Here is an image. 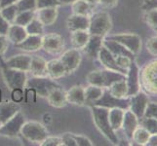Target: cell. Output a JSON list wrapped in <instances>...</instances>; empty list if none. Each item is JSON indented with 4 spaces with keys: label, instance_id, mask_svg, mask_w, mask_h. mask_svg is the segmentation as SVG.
<instances>
[{
    "label": "cell",
    "instance_id": "9c48e42d",
    "mask_svg": "<svg viewBox=\"0 0 157 146\" xmlns=\"http://www.w3.org/2000/svg\"><path fill=\"white\" fill-rule=\"evenodd\" d=\"M25 116L20 111L0 127V136L16 137L21 133V129L25 124Z\"/></svg>",
    "mask_w": 157,
    "mask_h": 146
},
{
    "label": "cell",
    "instance_id": "8fae6325",
    "mask_svg": "<svg viewBox=\"0 0 157 146\" xmlns=\"http://www.w3.org/2000/svg\"><path fill=\"white\" fill-rule=\"evenodd\" d=\"M126 82L128 86V97L136 95L140 91V67L135 59L131 62L126 75Z\"/></svg>",
    "mask_w": 157,
    "mask_h": 146
},
{
    "label": "cell",
    "instance_id": "6f0895ef",
    "mask_svg": "<svg viewBox=\"0 0 157 146\" xmlns=\"http://www.w3.org/2000/svg\"><path fill=\"white\" fill-rule=\"evenodd\" d=\"M86 2H88L89 4H91V5H96L97 3H99V0H85Z\"/></svg>",
    "mask_w": 157,
    "mask_h": 146
},
{
    "label": "cell",
    "instance_id": "836d02e7",
    "mask_svg": "<svg viewBox=\"0 0 157 146\" xmlns=\"http://www.w3.org/2000/svg\"><path fill=\"white\" fill-rule=\"evenodd\" d=\"M149 137H150V133L143 126H138L137 129H135L134 133H133L131 141H133L135 144H137V145L145 146Z\"/></svg>",
    "mask_w": 157,
    "mask_h": 146
},
{
    "label": "cell",
    "instance_id": "9a60e30c",
    "mask_svg": "<svg viewBox=\"0 0 157 146\" xmlns=\"http://www.w3.org/2000/svg\"><path fill=\"white\" fill-rule=\"evenodd\" d=\"M98 58H99L100 62L105 66V68L109 69V70H113V71H116L119 73H122L124 75H127L128 71H125V70L121 69L117 66L116 62H115V57L113 56L105 46H102L101 48Z\"/></svg>",
    "mask_w": 157,
    "mask_h": 146
},
{
    "label": "cell",
    "instance_id": "680465c9",
    "mask_svg": "<svg viewBox=\"0 0 157 146\" xmlns=\"http://www.w3.org/2000/svg\"><path fill=\"white\" fill-rule=\"evenodd\" d=\"M155 31H156V32H157V28H155Z\"/></svg>",
    "mask_w": 157,
    "mask_h": 146
},
{
    "label": "cell",
    "instance_id": "6da1fadb",
    "mask_svg": "<svg viewBox=\"0 0 157 146\" xmlns=\"http://www.w3.org/2000/svg\"><path fill=\"white\" fill-rule=\"evenodd\" d=\"M91 110L92 115H93V121L100 133L110 143L114 145L119 144L117 134L110 127L109 121H108V108L98 105H92Z\"/></svg>",
    "mask_w": 157,
    "mask_h": 146
},
{
    "label": "cell",
    "instance_id": "4dcf8cb0",
    "mask_svg": "<svg viewBox=\"0 0 157 146\" xmlns=\"http://www.w3.org/2000/svg\"><path fill=\"white\" fill-rule=\"evenodd\" d=\"M91 34L88 30H76L71 32L70 36V41L73 48L78 49V50H83V48L86 46L87 42L89 41Z\"/></svg>",
    "mask_w": 157,
    "mask_h": 146
},
{
    "label": "cell",
    "instance_id": "5bb4252c",
    "mask_svg": "<svg viewBox=\"0 0 157 146\" xmlns=\"http://www.w3.org/2000/svg\"><path fill=\"white\" fill-rule=\"evenodd\" d=\"M93 105L105 107V108H108V109H109V108L119 107V108H122V109L126 110L129 108V97L128 99H117V97L112 96L108 91H105L102 96L98 101L95 102Z\"/></svg>",
    "mask_w": 157,
    "mask_h": 146
},
{
    "label": "cell",
    "instance_id": "2e32d148",
    "mask_svg": "<svg viewBox=\"0 0 157 146\" xmlns=\"http://www.w3.org/2000/svg\"><path fill=\"white\" fill-rule=\"evenodd\" d=\"M138 126H139V118L135 115L131 110L126 109L125 113H124V118H123L121 129H123L124 134H125L126 138L129 141L132 140L133 133Z\"/></svg>",
    "mask_w": 157,
    "mask_h": 146
},
{
    "label": "cell",
    "instance_id": "7dc6e473",
    "mask_svg": "<svg viewBox=\"0 0 157 146\" xmlns=\"http://www.w3.org/2000/svg\"><path fill=\"white\" fill-rule=\"evenodd\" d=\"M63 139V145L67 146H77V143L75 141V139L73 138L71 133H64L62 137Z\"/></svg>",
    "mask_w": 157,
    "mask_h": 146
},
{
    "label": "cell",
    "instance_id": "1f68e13d",
    "mask_svg": "<svg viewBox=\"0 0 157 146\" xmlns=\"http://www.w3.org/2000/svg\"><path fill=\"white\" fill-rule=\"evenodd\" d=\"M104 92V88H101L99 86H88L87 88H85V103L93 105L95 102L98 101L102 96Z\"/></svg>",
    "mask_w": 157,
    "mask_h": 146
},
{
    "label": "cell",
    "instance_id": "f1b7e54d",
    "mask_svg": "<svg viewBox=\"0 0 157 146\" xmlns=\"http://www.w3.org/2000/svg\"><path fill=\"white\" fill-rule=\"evenodd\" d=\"M124 113H125V109H122V108L119 107L108 109V121H109L110 127L114 132L121 129Z\"/></svg>",
    "mask_w": 157,
    "mask_h": 146
},
{
    "label": "cell",
    "instance_id": "7a4b0ae2",
    "mask_svg": "<svg viewBox=\"0 0 157 146\" xmlns=\"http://www.w3.org/2000/svg\"><path fill=\"white\" fill-rule=\"evenodd\" d=\"M126 79V75L109 69L94 70L87 75V82L90 85L99 86L101 88L107 89L115 81Z\"/></svg>",
    "mask_w": 157,
    "mask_h": 146
},
{
    "label": "cell",
    "instance_id": "603a6c76",
    "mask_svg": "<svg viewBox=\"0 0 157 146\" xmlns=\"http://www.w3.org/2000/svg\"><path fill=\"white\" fill-rule=\"evenodd\" d=\"M47 100L49 102V104L53 107H64L67 103V92H64L62 87H58L50 92V94L47 95Z\"/></svg>",
    "mask_w": 157,
    "mask_h": 146
},
{
    "label": "cell",
    "instance_id": "3957f363",
    "mask_svg": "<svg viewBox=\"0 0 157 146\" xmlns=\"http://www.w3.org/2000/svg\"><path fill=\"white\" fill-rule=\"evenodd\" d=\"M140 82L145 93L157 95V61L150 62L140 69Z\"/></svg>",
    "mask_w": 157,
    "mask_h": 146
},
{
    "label": "cell",
    "instance_id": "9f6ffc18",
    "mask_svg": "<svg viewBox=\"0 0 157 146\" xmlns=\"http://www.w3.org/2000/svg\"><path fill=\"white\" fill-rule=\"evenodd\" d=\"M58 1L61 4L66 5V4H72L74 1H76V0H58Z\"/></svg>",
    "mask_w": 157,
    "mask_h": 146
},
{
    "label": "cell",
    "instance_id": "b9f144b4",
    "mask_svg": "<svg viewBox=\"0 0 157 146\" xmlns=\"http://www.w3.org/2000/svg\"><path fill=\"white\" fill-rule=\"evenodd\" d=\"M36 10L42 8H49V7H59L61 3L58 0H35Z\"/></svg>",
    "mask_w": 157,
    "mask_h": 146
},
{
    "label": "cell",
    "instance_id": "e575fe53",
    "mask_svg": "<svg viewBox=\"0 0 157 146\" xmlns=\"http://www.w3.org/2000/svg\"><path fill=\"white\" fill-rule=\"evenodd\" d=\"M34 18H35V11H21V12H18L14 24L25 28Z\"/></svg>",
    "mask_w": 157,
    "mask_h": 146
},
{
    "label": "cell",
    "instance_id": "60d3db41",
    "mask_svg": "<svg viewBox=\"0 0 157 146\" xmlns=\"http://www.w3.org/2000/svg\"><path fill=\"white\" fill-rule=\"evenodd\" d=\"M133 61H134L133 58H131L130 57H127V56H124V55H120V56L115 57L116 64L121 69L125 70V71H128L130 66H131V62Z\"/></svg>",
    "mask_w": 157,
    "mask_h": 146
},
{
    "label": "cell",
    "instance_id": "4316f807",
    "mask_svg": "<svg viewBox=\"0 0 157 146\" xmlns=\"http://www.w3.org/2000/svg\"><path fill=\"white\" fill-rule=\"evenodd\" d=\"M67 74L66 67L59 59H51L47 62V75L50 78L56 80L63 77Z\"/></svg>",
    "mask_w": 157,
    "mask_h": 146
},
{
    "label": "cell",
    "instance_id": "52a82bcc",
    "mask_svg": "<svg viewBox=\"0 0 157 146\" xmlns=\"http://www.w3.org/2000/svg\"><path fill=\"white\" fill-rule=\"evenodd\" d=\"M2 75L6 85L11 89H21L23 90L26 82H28V76L25 71H21L18 69H13L4 66L2 68Z\"/></svg>",
    "mask_w": 157,
    "mask_h": 146
},
{
    "label": "cell",
    "instance_id": "f5cc1de1",
    "mask_svg": "<svg viewBox=\"0 0 157 146\" xmlns=\"http://www.w3.org/2000/svg\"><path fill=\"white\" fill-rule=\"evenodd\" d=\"M99 3L105 8H112L117 5L118 0H99Z\"/></svg>",
    "mask_w": 157,
    "mask_h": 146
},
{
    "label": "cell",
    "instance_id": "ba28073f",
    "mask_svg": "<svg viewBox=\"0 0 157 146\" xmlns=\"http://www.w3.org/2000/svg\"><path fill=\"white\" fill-rule=\"evenodd\" d=\"M105 38L112 39L123 45L127 50H129L135 56L142 50V39L136 33H118L113 35H108Z\"/></svg>",
    "mask_w": 157,
    "mask_h": 146
},
{
    "label": "cell",
    "instance_id": "30bf717a",
    "mask_svg": "<svg viewBox=\"0 0 157 146\" xmlns=\"http://www.w3.org/2000/svg\"><path fill=\"white\" fill-rule=\"evenodd\" d=\"M149 99L147 95L144 92H139L136 95L129 97V110H131L136 115L139 120L144 116V112L147 109Z\"/></svg>",
    "mask_w": 157,
    "mask_h": 146
},
{
    "label": "cell",
    "instance_id": "681fc988",
    "mask_svg": "<svg viewBox=\"0 0 157 146\" xmlns=\"http://www.w3.org/2000/svg\"><path fill=\"white\" fill-rule=\"evenodd\" d=\"M142 9L144 11L157 9V0H144V4L142 5Z\"/></svg>",
    "mask_w": 157,
    "mask_h": 146
},
{
    "label": "cell",
    "instance_id": "ee69618b",
    "mask_svg": "<svg viewBox=\"0 0 157 146\" xmlns=\"http://www.w3.org/2000/svg\"><path fill=\"white\" fill-rule=\"evenodd\" d=\"M147 52L154 57H157V36L150 37L147 41Z\"/></svg>",
    "mask_w": 157,
    "mask_h": 146
},
{
    "label": "cell",
    "instance_id": "f546056e",
    "mask_svg": "<svg viewBox=\"0 0 157 146\" xmlns=\"http://www.w3.org/2000/svg\"><path fill=\"white\" fill-rule=\"evenodd\" d=\"M109 94L117 99H128V86L126 79L115 81L107 88Z\"/></svg>",
    "mask_w": 157,
    "mask_h": 146
},
{
    "label": "cell",
    "instance_id": "d590c367",
    "mask_svg": "<svg viewBox=\"0 0 157 146\" xmlns=\"http://www.w3.org/2000/svg\"><path fill=\"white\" fill-rule=\"evenodd\" d=\"M18 8H17V5L12 4V5H8L6 7H3L0 9V15L6 20L8 23L11 24H14L15 19H16V16L18 14Z\"/></svg>",
    "mask_w": 157,
    "mask_h": 146
},
{
    "label": "cell",
    "instance_id": "ab89813d",
    "mask_svg": "<svg viewBox=\"0 0 157 146\" xmlns=\"http://www.w3.org/2000/svg\"><path fill=\"white\" fill-rule=\"evenodd\" d=\"M144 21L149 26L157 28V9H151L145 11L144 13Z\"/></svg>",
    "mask_w": 157,
    "mask_h": 146
},
{
    "label": "cell",
    "instance_id": "cb8c5ba5",
    "mask_svg": "<svg viewBox=\"0 0 157 146\" xmlns=\"http://www.w3.org/2000/svg\"><path fill=\"white\" fill-rule=\"evenodd\" d=\"M67 103L73 105H84L85 104V88L82 86H73L67 92Z\"/></svg>",
    "mask_w": 157,
    "mask_h": 146
},
{
    "label": "cell",
    "instance_id": "db71d44e",
    "mask_svg": "<svg viewBox=\"0 0 157 146\" xmlns=\"http://www.w3.org/2000/svg\"><path fill=\"white\" fill-rule=\"evenodd\" d=\"M145 146H157V133L150 134Z\"/></svg>",
    "mask_w": 157,
    "mask_h": 146
},
{
    "label": "cell",
    "instance_id": "ac0fdd59",
    "mask_svg": "<svg viewBox=\"0 0 157 146\" xmlns=\"http://www.w3.org/2000/svg\"><path fill=\"white\" fill-rule=\"evenodd\" d=\"M67 25L69 31L88 30L90 25V17L73 14L69 16L67 21Z\"/></svg>",
    "mask_w": 157,
    "mask_h": 146
},
{
    "label": "cell",
    "instance_id": "91938a15",
    "mask_svg": "<svg viewBox=\"0 0 157 146\" xmlns=\"http://www.w3.org/2000/svg\"><path fill=\"white\" fill-rule=\"evenodd\" d=\"M0 127H1V123H0Z\"/></svg>",
    "mask_w": 157,
    "mask_h": 146
},
{
    "label": "cell",
    "instance_id": "4fadbf2b",
    "mask_svg": "<svg viewBox=\"0 0 157 146\" xmlns=\"http://www.w3.org/2000/svg\"><path fill=\"white\" fill-rule=\"evenodd\" d=\"M63 39L57 33H49L42 36V49L47 53L58 54L63 49Z\"/></svg>",
    "mask_w": 157,
    "mask_h": 146
},
{
    "label": "cell",
    "instance_id": "f907efd6",
    "mask_svg": "<svg viewBox=\"0 0 157 146\" xmlns=\"http://www.w3.org/2000/svg\"><path fill=\"white\" fill-rule=\"evenodd\" d=\"M8 48V38L6 35H0V56L6 52Z\"/></svg>",
    "mask_w": 157,
    "mask_h": 146
},
{
    "label": "cell",
    "instance_id": "bcb514c9",
    "mask_svg": "<svg viewBox=\"0 0 157 146\" xmlns=\"http://www.w3.org/2000/svg\"><path fill=\"white\" fill-rule=\"evenodd\" d=\"M73 138L75 139V141L77 143V146H92L93 143H92L91 140L86 137L84 136H81V134H74V133H71Z\"/></svg>",
    "mask_w": 157,
    "mask_h": 146
},
{
    "label": "cell",
    "instance_id": "44dd1931",
    "mask_svg": "<svg viewBox=\"0 0 157 146\" xmlns=\"http://www.w3.org/2000/svg\"><path fill=\"white\" fill-rule=\"evenodd\" d=\"M20 105L15 101L0 102V123L4 124L20 111Z\"/></svg>",
    "mask_w": 157,
    "mask_h": 146
},
{
    "label": "cell",
    "instance_id": "8992f818",
    "mask_svg": "<svg viewBox=\"0 0 157 146\" xmlns=\"http://www.w3.org/2000/svg\"><path fill=\"white\" fill-rule=\"evenodd\" d=\"M26 88H29L32 92H34L35 95H39L41 97H47V95L50 94V92L58 87H61L59 84H57L54 79L50 78L49 76H43V77H34L30 80H28L25 85Z\"/></svg>",
    "mask_w": 157,
    "mask_h": 146
},
{
    "label": "cell",
    "instance_id": "74e56055",
    "mask_svg": "<svg viewBox=\"0 0 157 146\" xmlns=\"http://www.w3.org/2000/svg\"><path fill=\"white\" fill-rule=\"evenodd\" d=\"M142 126L150 133H157V119L151 117H143L140 119Z\"/></svg>",
    "mask_w": 157,
    "mask_h": 146
},
{
    "label": "cell",
    "instance_id": "f35d334b",
    "mask_svg": "<svg viewBox=\"0 0 157 146\" xmlns=\"http://www.w3.org/2000/svg\"><path fill=\"white\" fill-rule=\"evenodd\" d=\"M19 12L21 11H35L36 3L35 0H18L16 2Z\"/></svg>",
    "mask_w": 157,
    "mask_h": 146
},
{
    "label": "cell",
    "instance_id": "e0dca14e",
    "mask_svg": "<svg viewBox=\"0 0 157 146\" xmlns=\"http://www.w3.org/2000/svg\"><path fill=\"white\" fill-rule=\"evenodd\" d=\"M31 62V57L29 55H16L8 58L5 62V66L13 69L21 70V71H29V66Z\"/></svg>",
    "mask_w": 157,
    "mask_h": 146
},
{
    "label": "cell",
    "instance_id": "c3c4849f",
    "mask_svg": "<svg viewBox=\"0 0 157 146\" xmlns=\"http://www.w3.org/2000/svg\"><path fill=\"white\" fill-rule=\"evenodd\" d=\"M10 24L0 15V35H6Z\"/></svg>",
    "mask_w": 157,
    "mask_h": 146
},
{
    "label": "cell",
    "instance_id": "11a10c76",
    "mask_svg": "<svg viewBox=\"0 0 157 146\" xmlns=\"http://www.w3.org/2000/svg\"><path fill=\"white\" fill-rule=\"evenodd\" d=\"M18 0H0V9L3 7H6L8 5L15 4Z\"/></svg>",
    "mask_w": 157,
    "mask_h": 146
},
{
    "label": "cell",
    "instance_id": "5b68a950",
    "mask_svg": "<svg viewBox=\"0 0 157 146\" xmlns=\"http://www.w3.org/2000/svg\"><path fill=\"white\" fill-rule=\"evenodd\" d=\"M26 140L30 142L41 144L45 138L49 136L47 129L39 122L29 121L25 122L21 129V133Z\"/></svg>",
    "mask_w": 157,
    "mask_h": 146
},
{
    "label": "cell",
    "instance_id": "484cf974",
    "mask_svg": "<svg viewBox=\"0 0 157 146\" xmlns=\"http://www.w3.org/2000/svg\"><path fill=\"white\" fill-rule=\"evenodd\" d=\"M28 35L29 34H28V32H26L25 26H21L16 24H11L8 28L6 37L8 38V41L14 43L15 45H17L23 41Z\"/></svg>",
    "mask_w": 157,
    "mask_h": 146
},
{
    "label": "cell",
    "instance_id": "7402d4cb",
    "mask_svg": "<svg viewBox=\"0 0 157 146\" xmlns=\"http://www.w3.org/2000/svg\"><path fill=\"white\" fill-rule=\"evenodd\" d=\"M16 47L25 52H36L42 48V36L41 35H28Z\"/></svg>",
    "mask_w": 157,
    "mask_h": 146
},
{
    "label": "cell",
    "instance_id": "d6986e66",
    "mask_svg": "<svg viewBox=\"0 0 157 146\" xmlns=\"http://www.w3.org/2000/svg\"><path fill=\"white\" fill-rule=\"evenodd\" d=\"M105 37L99 35H91L89 41L87 42L86 46L83 48L84 53L90 58H98L99 53L101 48L102 47V40Z\"/></svg>",
    "mask_w": 157,
    "mask_h": 146
},
{
    "label": "cell",
    "instance_id": "816d5d0a",
    "mask_svg": "<svg viewBox=\"0 0 157 146\" xmlns=\"http://www.w3.org/2000/svg\"><path fill=\"white\" fill-rule=\"evenodd\" d=\"M24 97L23 90L21 89H15L12 90V99L15 102H20Z\"/></svg>",
    "mask_w": 157,
    "mask_h": 146
},
{
    "label": "cell",
    "instance_id": "d6a6232c",
    "mask_svg": "<svg viewBox=\"0 0 157 146\" xmlns=\"http://www.w3.org/2000/svg\"><path fill=\"white\" fill-rule=\"evenodd\" d=\"M71 8H72L73 14L87 16V17H90V16L93 14L92 13L93 5L86 2L85 0H76V1H74L71 4Z\"/></svg>",
    "mask_w": 157,
    "mask_h": 146
},
{
    "label": "cell",
    "instance_id": "ffe728a7",
    "mask_svg": "<svg viewBox=\"0 0 157 146\" xmlns=\"http://www.w3.org/2000/svg\"><path fill=\"white\" fill-rule=\"evenodd\" d=\"M35 18L39 20L43 25H52L58 18V7L37 9Z\"/></svg>",
    "mask_w": 157,
    "mask_h": 146
},
{
    "label": "cell",
    "instance_id": "d4e9b609",
    "mask_svg": "<svg viewBox=\"0 0 157 146\" xmlns=\"http://www.w3.org/2000/svg\"><path fill=\"white\" fill-rule=\"evenodd\" d=\"M102 46H105L114 57L124 55V56L130 57L131 58L135 59L134 54H132L129 50H127V49L123 45H121L120 43H118V42L112 40V39L104 38V40H102Z\"/></svg>",
    "mask_w": 157,
    "mask_h": 146
},
{
    "label": "cell",
    "instance_id": "83f0119b",
    "mask_svg": "<svg viewBox=\"0 0 157 146\" xmlns=\"http://www.w3.org/2000/svg\"><path fill=\"white\" fill-rule=\"evenodd\" d=\"M29 72L34 77H43L47 75V62L41 57H31Z\"/></svg>",
    "mask_w": 157,
    "mask_h": 146
},
{
    "label": "cell",
    "instance_id": "277c9868",
    "mask_svg": "<svg viewBox=\"0 0 157 146\" xmlns=\"http://www.w3.org/2000/svg\"><path fill=\"white\" fill-rule=\"evenodd\" d=\"M112 28V21L108 13L97 12L93 13L90 16V25H89V33L91 35H99L105 37L107 35Z\"/></svg>",
    "mask_w": 157,
    "mask_h": 146
},
{
    "label": "cell",
    "instance_id": "7bdbcfd3",
    "mask_svg": "<svg viewBox=\"0 0 157 146\" xmlns=\"http://www.w3.org/2000/svg\"><path fill=\"white\" fill-rule=\"evenodd\" d=\"M40 145H42V146H62L63 139H62V137H49L48 136Z\"/></svg>",
    "mask_w": 157,
    "mask_h": 146
},
{
    "label": "cell",
    "instance_id": "7c38bea8",
    "mask_svg": "<svg viewBox=\"0 0 157 146\" xmlns=\"http://www.w3.org/2000/svg\"><path fill=\"white\" fill-rule=\"evenodd\" d=\"M82 56L78 49H69V50L63 53V55L59 58V61L63 62V64L66 67L67 74L72 73L78 68L80 66Z\"/></svg>",
    "mask_w": 157,
    "mask_h": 146
},
{
    "label": "cell",
    "instance_id": "8d00e7d4",
    "mask_svg": "<svg viewBox=\"0 0 157 146\" xmlns=\"http://www.w3.org/2000/svg\"><path fill=\"white\" fill-rule=\"evenodd\" d=\"M25 29L29 35H42L44 32V25L39 20L34 18L25 26Z\"/></svg>",
    "mask_w": 157,
    "mask_h": 146
},
{
    "label": "cell",
    "instance_id": "f6af8a7d",
    "mask_svg": "<svg viewBox=\"0 0 157 146\" xmlns=\"http://www.w3.org/2000/svg\"><path fill=\"white\" fill-rule=\"evenodd\" d=\"M144 117H151L157 119V102H148Z\"/></svg>",
    "mask_w": 157,
    "mask_h": 146
}]
</instances>
